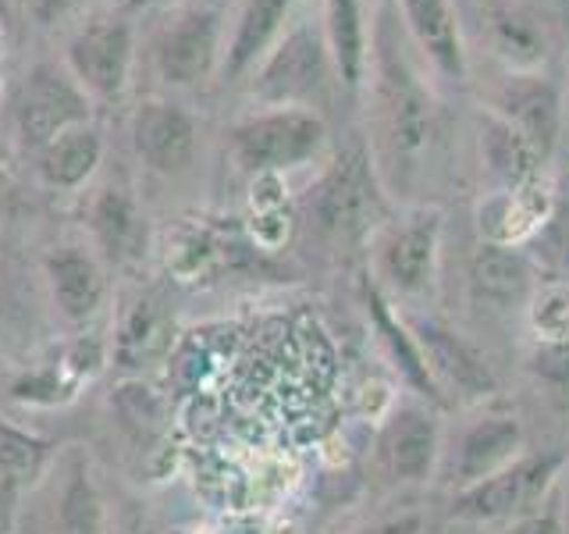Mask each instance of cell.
<instances>
[{"instance_id":"obj_16","label":"cell","mask_w":569,"mask_h":534,"mask_svg":"<svg viewBox=\"0 0 569 534\" xmlns=\"http://www.w3.org/2000/svg\"><path fill=\"white\" fill-rule=\"evenodd\" d=\"M480 157H485L488 171L512 192H523L541 171V154L533 150V142L506 121L498 111L485 107L480 111Z\"/></svg>"},{"instance_id":"obj_14","label":"cell","mask_w":569,"mask_h":534,"mask_svg":"<svg viewBox=\"0 0 569 534\" xmlns=\"http://www.w3.org/2000/svg\"><path fill=\"white\" fill-rule=\"evenodd\" d=\"M438 421L423 406H399L388 421L381 438V456L391 477L399 481H427L438 459Z\"/></svg>"},{"instance_id":"obj_13","label":"cell","mask_w":569,"mask_h":534,"mask_svg":"<svg viewBox=\"0 0 569 534\" xmlns=\"http://www.w3.org/2000/svg\"><path fill=\"white\" fill-rule=\"evenodd\" d=\"M523 445V427L512 417H485L477 421L467 435L459 438L456 453L449 459V485H456L459 492L485 481L488 474L502 471L506 463L516 459Z\"/></svg>"},{"instance_id":"obj_31","label":"cell","mask_w":569,"mask_h":534,"mask_svg":"<svg viewBox=\"0 0 569 534\" xmlns=\"http://www.w3.org/2000/svg\"><path fill=\"white\" fill-rule=\"evenodd\" d=\"M132 4H150V0H132Z\"/></svg>"},{"instance_id":"obj_10","label":"cell","mask_w":569,"mask_h":534,"mask_svg":"<svg viewBox=\"0 0 569 534\" xmlns=\"http://www.w3.org/2000/svg\"><path fill=\"white\" fill-rule=\"evenodd\" d=\"M402 26L413 50L441 79H467V43H462L459 14L452 0H399Z\"/></svg>"},{"instance_id":"obj_28","label":"cell","mask_w":569,"mask_h":534,"mask_svg":"<svg viewBox=\"0 0 569 534\" xmlns=\"http://www.w3.org/2000/svg\"><path fill=\"white\" fill-rule=\"evenodd\" d=\"M420 527H423V521L417 513H402V516H391L385 524H373L363 534H420Z\"/></svg>"},{"instance_id":"obj_8","label":"cell","mask_w":569,"mask_h":534,"mask_svg":"<svg viewBox=\"0 0 569 534\" xmlns=\"http://www.w3.org/2000/svg\"><path fill=\"white\" fill-rule=\"evenodd\" d=\"M491 111L512 121L541 157L556 150L559 125H562V97L559 86L548 76H538V71H509L506 82L498 86Z\"/></svg>"},{"instance_id":"obj_20","label":"cell","mask_w":569,"mask_h":534,"mask_svg":"<svg viewBox=\"0 0 569 534\" xmlns=\"http://www.w3.org/2000/svg\"><path fill=\"white\" fill-rule=\"evenodd\" d=\"M292 0H246V8L239 14V29L231 36L228 47V76H242L249 65H257L271 43L278 40V32L289 18Z\"/></svg>"},{"instance_id":"obj_29","label":"cell","mask_w":569,"mask_h":534,"mask_svg":"<svg viewBox=\"0 0 569 534\" xmlns=\"http://www.w3.org/2000/svg\"><path fill=\"white\" fill-rule=\"evenodd\" d=\"M29 4L40 22H50V18H58L68 4H76V0H29Z\"/></svg>"},{"instance_id":"obj_19","label":"cell","mask_w":569,"mask_h":534,"mask_svg":"<svg viewBox=\"0 0 569 534\" xmlns=\"http://www.w3.org/2000/svg\"><path fill=\"white\" fill-rule=\"evenodd\" d=\"M53 303L68 320H86L103 299V275L97 260L82 249H61L47 260Z\"/></svg>"},{"instance_id":"obj_6","label":"cell","mask_w":569,"mask_h":534,"mask_svg":"<svg viewBox=\"0 0 569 534\" xmlns=\"http://www.w3.org/2000/svg\"><path fill=\"white\" fill-rule=\"evenodd\" d=\"M71 79L97 97H118L132 68V29L121 18H93L68 43Z\"/></svg>"},{"instance_id":"obj_17","label":"cell","mask_w":569,"mask_h":534,"mask_svg":"<svg viewBox=\"0 0 569 534\" xmlns=\"http://www.w3.org/2000/svg\"><path fill=\"white\" fill-rule=\"evenodd\" d=\"M470 285L480 299L495 303V307H516L530 296V260L506 243H480L470 260Z\"/></svg>"},{"instance_id":"obj_11","label":"cell","mask_w":569,"mask_h":534,"mask_svg":"<svg viewBox=\"0 0 569 534\" xmlns=\"http://www.w3.org/2000/svg\"><path fill=\"white\" fill-rule=\"evenodd\" d=\"M438 236H441V218L435 210H420L388 231L381 243L378 264L391 289H399V293L427 289V281L435 275V260H438Z\"/></svg>"},{"instance_id":"obj_26","label":"cell","mask_w":569,"mask_h":534,"mask_svg":"<svg viewBox=\"0 0 569 534\" xmlns=\"http://www.w3.org/2000/svg\"><path fill=\"white\" fill-rule=\"evenodd\" d=\"M40 453L43 449L32 438L18 435L14 427L0 424V471H4V474H29V471H36Z\"/></svg>"},{"instance_id":"obj_18","label":"cell","mask_w":569,"mask_h":534,"mask_svg":"<svg viewBox=\"0 0 569 534\" xmlns=\"http://www.w3.org/2000/svg\"><path fill=\"white\" fill-rule=\"evenodd\" d=\"M325 40L338 82L356 89L367 71V14L363 0H325Z\"/></svg>"},{"instance_id":"obj_7","label":"cell","mask_w":569,"mask_h":534,"mask_svg":"<svg viewBox=\"0 0 569 534\" xmlns=\"http://www.w3.org/2000/svg\"><path fill=\"white\" fill-rule=\"evenodd\" d=\"M86 118V97L76 79L58 68H36L18 97V132L29 147H47L50 139L76 129Z\"/></svg>"},{"instance_id":"obj_3","label":"cell","mask_w":569,"mask_h":534,"mask_svg":"<svg viewBox=\"0 0 569 534\" xmlns=\"http://www.w3.org/2000/svg\"><path fill=\"white\" fill-rule=\"evenodd\" d=\"M562 467V453H530L516 456L502 471L488 474L477 485L456 492L452 516L459 521H502L533 506Z\"/></svg>"},{"instance_id":"obj_22","label":"cell","mask_w":569,"mask_h":534,"mask_svg":"<svg viewBox=\"0 0 569 534\" xmlns=\"http://www.w3.org/2000/svg\"><path fill=\"white\" fill-rule=\"evenodd\" d=\"M100 165V136L89 125H76V129L61 132L58 139H50L40 154V171L50 186L71 189L86 182L93 168Z\"/></svg>"},{"instance_id":"obj_12","label":"cell","mask_w":569,"mask_h":534,"mask_svg":"<svg viewBox=\"0 0 569 534\" xmlns=\"http://www.w3.org/2000/svg\"><path fill=\"white\" fill-rule=\"evenodd\" d=\"M413 332H417L413 343L423 356L427 370H431V378L438 382V388L449 385L467 399L488 396V392L495 388V374H491L488 360L462 335L435 325V320H420Z\"/></svg>"},{"instance_id":"obj_15","label":"cell","mask_w":569,"mask_h":534,"mask_svg":"<svg viewBox=\"0 0 569 534\" xmlns=\"http://www.w3.org/2000/svg\"><path fill=\"white\" fill-rule=\"evenodd\" d=\"M136 150L157 171H182L196 150V125L174 103H142L132 121Z\"/></svg>"},{"instance_id":"obj_21","label":"cell","mask_w":569,"mask_h":534,"mask_svg":"<svg viewBox=\"0 0 569 534\" xmlns=\"http://www.w3.org/2000/svg\"><path fill=\"white\" fill-rule=\"evenodd\" d=\"M93 228L100 246L114 260H139L147 254V218L118 189H103L93 207Z\"/></svg>"},{"instance_id":"obj_9","label":"cell","mask_w":569,"mask_h":534,"mask_svg":"<svg viewBox=\"0 0 569 534\" xmlns=\"http://www.w3.org/2000/svg\"><path fill=\"white\" fill-rule=\"evenodd\" d=\"M378 214V192L363 154H352L338 165L317 196V228L331 239H352Z\"/></svg>"},{"instance_id":"obj_27","label":"cell","mask_w":569,"mask_h":534,"mask_svg":"<svg viewBox=\"0 0 569 534\" xmlns=\"http://www.w3.org/2000/svg\"><path fill=\"white\" fill-rule=\"evenodd\" d=\"M506 534H562V524L556 513H533V516H523L520 524H512Z\"/></svg>"},{"instance_id":"obj_23","label":"cell","mask_w":569,"mask_h":534,"mask_svg":"<svg viewBox=\"0 0 569 534\" xmlns=\"http://www.w3.org/2000/svg\"><path fill=\"white\" fill-rule=\"evenodd\" d=\"M168 346V314L160 307V299L147 296L139 299L129 320L121 328V343H118V356L124 367H142L150 364L153 356H160Z\"/></svg>"},{"instance_id":"obj_25","label":"cell","mask_w":569,"mask_h":534,"mask_svg":"<svg viewBox=\"0 0 569 534\" xmlns=\"http://www.w3.org/2000/svg\"><path fill=\"white\" fill-rule=\"evenodd\" d=\"M64 531L68 534H100V510L86 481H76L64 495Z\"/></svg>"},{"instance_id":"obj_5","label":"cell","mask_w":569,"mask_h":534,"mask_svg":"<svg viewBox=\"0 0 569 534\" xmlns=\"http://www.w3.org/2000/svg\"><path fill=\"white\" fill-rule=\"evenodd\" d=\"M221 58V11L189 8L160 29L153 43V61L160 79L171 86L203 82Z\"/></svg>"},{"instance_id":"obj_2","label":"cell","mask_w":569,"mask_h":534,"mask_svg":"<svg viewBox=\"0 0 569 534\" xmlns=\"http://www.w3.org/2000/svg\"><path fill=\"white\" fill-rule=\"evenodd\" d=\"M335 76V61L325 40V26H296L284 32V40L274 50L263 53V65L257 71V97L274 107H310V100L325 97L328 82Z\"/></svg>"},{"instance_id":"obj_1","label":"cell","mask_w":569,"mask_h":534,"mask_svg":"<svg viewBox=\"0 0 569 534\" xmlns=\"http://www.w3.org/2000/svg\"><path fill=\"white\" fill-rule=\"evenodd\" d=\"M328 142V125L310 107H274L231 129V157L249 175L284 171L313 160Z\"/></svg>"},{"instance_id":"obj_24","label":"cell","mask_w":569,"mask_h":534,"mask_svg":"<svg viewBox=\"0 0 569 534\" xmlns=\"http://www.w3.org/2000/svg\"><path fill=\"white\" fill-rule=\"evenodd\" d=\"M530 364L548 385L569 388V325L559 335L545 338V343L538 346V353L530 356Z\"/></svg>"},{"instance_id":"obj_30","label":"cell","mask_w":569,"mask_h":534,"mask_svg":"<svg viewBox=\"0 0 569 534\" xmlns=\"http://www.w3.org/2000/svg\"><path fill=\"white\" fill-rule=\"evenodd\" d=\"M559 11H562V22L569 26V0H559Z\"/></svg>"},{"instance_id":"obj_4","label":"cell","mask_w":569,"mask_h":534,"mask_svg":"<svg viewBox=\"0 0 569 534\" xmlns=\"http://www.w3.org/2000/svg\"><path fill=\"white\" fill-rule=\"evenodd\" d=\"M381 115L388 147L399 160H417L431 142V93L406 65V50H381Z\"/></svg>"}]
</instances>
